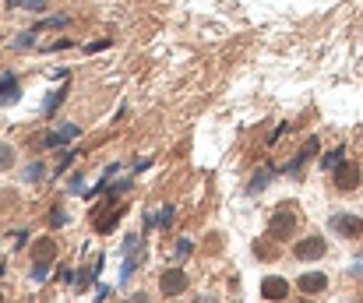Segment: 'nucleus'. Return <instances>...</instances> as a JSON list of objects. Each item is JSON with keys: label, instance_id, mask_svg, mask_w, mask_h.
I'll return each instance as SVG.
<instances>
[{"label": "nucleus", "instance_id": "nucleus-14", "mask_svg": "<svg viewBox=\"0 0 363 303\" xmlns=\"http://www.w3.org/2000/svg\"><path fill=\"white\" fill-rule=\"evenodd\" d=\"M11 166H14V148L7 141H0V173H7Z\"/></svg>", "mask_w": 363, "mask_h": 303}, {"label": "nucleus", "instance_id": "nucleus-3", "mask_svg": "<svg viewBox=\"0 0 363 303\" xmlns=\"http://www.w3.org/2000/svg\"><path fill=\"white\" fill-rule=\"evenodd\" d=\"M325 254V240L321 236H307V240H300L296 247H293V258L296 261H318Z\"/></svg>", "mask_w": 363, "mask_h": 303}, {"label": "nucleus", "instance_id": "nucleus-10", "mask_svg": "<svg viewBox=\"0 0 363 303\" xmlns=\"http://www.w3.org/2000/svg\"><path fill=\"white\" fill-rule=\"evenodd\" d=\"M300 290H303L307 297H314V293H325V290H328V279H325L321 272H318V275H303V279H300Z\"/></svg>", "mask_w": 363, "mask_h": 303}, {"label": "nucleus", "instance_id": "nucleus-6", "mask_svg": "<svg viewBox=\"0 0 363 303\" xmlns=\"http://www.w3.org/2000/svg\"><path fill=\"white\" fill-rule=\"evenodd\" d=\"M159 286H162V293H166V297H180V293L187 290V275H184V272H177V268H169V272H162Z\"/></svg>", "mask_w": 363, "mask_h": 303}, {"label": "nucleus", "instance_id": "nucleus-1", "mask_svg": "<svg viewBox=\"0 0 363 303\" xmlns=\"http://www.w3.org/2000/svg\"><path fill=\"white\" fill-rule=\"evenodd\" d=\"M82 131H78V123H60V127H53L50 134H43L39 138V145L43 148H60V145H67V141H74Z\"/></svg>", "mask_w": 363, "mask_h": 303}, {"label": "nucleus", "instance_id": "nucleus-19", "mask_svg": "<svg viewBox=\"0 0 363 303\" xmlns=\"http://www.w3.org/2000/svg\"><path fill=\"white\" fill-rule=\"evenodd\" d=\"M32 43H35V32H25V35H18V39H14V46H18V50H25V46H32Z\"/></svg>", "mask_w": 363, "mask_h": 303}, {"label": "nucleus", "instance_id": "nucleus-5", "mask_svg": "<svg viewBox=\"0 0 363 303\" xmlns=\"http://www.w3.org/2000/svg\"><path fill=\"white\" fill-rule=\"evenodd\" d=\"M335 187H339V191H357V187H360V170H357L353 162L335 166Z\"/></svg>", "mask_w": 363, "mask_h": 303}, {"label": "nucleus", "instance_id": "nucleus-9", "mask_svg": "<svg viewBox=\"0 0 363 303\" xmlns=\"http://www.w3.org/2000/svg\"><path fill=\"white\" fill-rule=\"evenodd\" d=\"M21 99V89H18V78L7 71V75H0V106H7V102H18Z\"/></svg>", "mask_w": 363, "mask_h": 303}, {"label": "nucleus", "instance_id": "nucleus-15", "mask_svg": "<svg viewBox=\"0 0 363 303\" xmlns=\"http://www.w3.org/2000/svg\"><path fill=\"white\" fill-rule=\"evenodd\" d=\"M342 159H346V148H335V152H328V155H325V162H321V166H325V170H335Z\"/></svg>", "mask_w": 363, "mask_h": 303}, {"label": "nucleus", "instance_id": "nucleus-8", "mask_svg": "<svg viewBox=\"0 0 363 303\" xmlns=\"http://www.w3.org/2000/svg\"><path fill=\"white\" fill-rule=\"evenodd\" d=\"M261 297H264V300H286V297H289V282L279 279V275H272V279L261 282Z\"/></svg>", "mask_w": 363, "mask_h": 303}, {"label": "nucleus", "instance_id": "nucleus-20", "mask_svg": "<svg viewBox=\"0 0 363 303\" xmlns=\"http://www.w3.org/2000/svg\"><path fill=\"white\" fill-rule=\"evenodd\" d=\"M173 222V208H162V215H159V226H169Z\"/></svg>", "mask_w": 363, "mask_h": 303}, {"label": "nucleus", "instance_id": "nucleus-7", "mask_svg": "<svg viewBox=\"0 0 363 303\" xmlns=\"http://www.w3.org/2000/svg\"><path fill=\"white\" fill-rule=\"evenodd\" d=\"M332 229L339 233V236H350V240H357L363 233V222L357 219V215H335L332 219Z\"/></svg>", "mask_w": 363, "mask_h": 303}, {"label": "nucleus", "instance_id": "nucleus-21", "mask_svg": "<svg viewBox=\"0 0 363 303\" xmlns=\"http://www.w3.org/2000/svg\"><path fill=\"white\" fill-rule=\"evenodd\" d=\"M50 222H53V226H64V222H67V215H64V211H60V208H57V211H53V215H50Z\"/></svg>", "mask_w": 363, "mask_h": 303}, {"label": "nucleus", "instance_id": "nucleus-2", "mask_svg": "<svg viewBox=\"0 0 363 303\" xmlns=\"http://www.w3.org/2000/svg\"><path fill=\"white\" fill-rule=\"evenodd\" d=\"M268 229H272V236H275V240H289V236H293V229H296V215L282 208V211H275V215L268 219Z\"/></svg>", "mask_w": 363, "mask_h": 303}, {"label": "nucleus", "instance_id": "nucleus-16", "mask_svg": "<svg viewBox=\"0 0 363 303\" xmlns=\"http://www.w3.org/2000/svg\"><path fill=\"white\" fill-rule=\"evenodd\" d=\"M60 102H64V89H57V92H53V96H46V102H43V113H46V116H50V113H53V109H57V106H60Z\"/></svg>", "mask_w": 363, "mask_h": 303}, {"label": "nucleus", "instance_id": "nucleus-22", "mask_svg": "<svg viewBox=\"0 0 363 303\" xmlns=\"http://www.w3.org/2000/svg\"><path fill=\"white\" fill-rule=\"evenodd\" d=\"M184 254H191V240H180L177 243V258H184Z\"/></svg>", "mask_w": 363, "mask_h": 303}, {"label": "nucleus", "instance_id": "nucleus-24", "mask_svg": "<svg viewBox=\"0 0 363 303\" xmlns=\"http://www.w3.org/2000/svg\"><path fill=\"white\" fill-rule=\"evenodd\" d=\"M0 303H4V293H0Z\"/></svg>", "mask_w": 363, "mask_h": 303}, {"label": "nucleus", "instance_id": "nucleus-18", "mask_svg": "<svg viewBox=\"0 0 363 303\" xmlns=\"http://www.w3.org/2000/svg\"><path fill=\"white\" fill-rule=\"evenodd\" d=\"M11 7H32V11H43L46 7V0H7Z\"/></svg>", "mask_w": 363, "mask_h": 303}, {"label": "nucleus", "instance_id": "nucleus-4", "mask_svg": "<svg viewBox=\"0 0 363 303\" xmlns=\"http://www.w3.org/2000/svg\"><path fill=\"white\" fill-rule=\"evenodd\" d=\"M123 211H127V204H123V202H113L106 215H99V211H96V233H113Z\"/></svg>", "mask_w": 363, "mask_h": 303}, {"label": "nucleus", "instance_id": "nucleus-12", "mask_svg": "<svg viewBox=\"0 0 363 303\" xmlns=\"http://www.w3.org/2000/svg\"><path fill=\"white\" fill-rule=\"evenodd\" d=\"M53 254H57V243L53 240H35V258L39 261H53Z\"/></svg>", "mask_w": 363, "mask_h": 303}, {"label": "nucleus", "instance_id": "nucleus-13", "mask_svg": "<svg viewBox=\"0 0 363 303\" xmlns=\"http://www.w3.org/2000/svg\"><path fill=\"white\" fill-rule=\"evenodd\" d=\"M43 173H46V170H43V162H28V166H25V173H21V180H25V184H35V180H43Z\"/></svg>", "mask_w": 363, "mask_h": 303}, {"label": "nucleus", "instance_id": "nucleus-23", "mask_svg": "<svg viewBox=\"0 0 363 303\" xmlns=\"http://www.w3.org/2000/svg\"><path fill=\"white\" fill-rule=\"evenodd\" d=\"M127 303H152V300H148V293H134V297H127Z\"/></svg>", "mask_w": 363, "mask_h": 303}, {"label": "nucleus", "instance_id": "nucleus-11", "mask_svg": "<svg viewBox=\"0 0 363 303\" xmlns=\"http://www.w3.org/2000/svg\"><path fill=\"white\" fill-rule=\"evenodd\" d=\"M268 180H272V166H261V170H257V177L250 180V187H247V191H250V194H257V191H264V187H268Z\"/></svg>", "mask_w": 363, "mask_h": 303}, {"label": "nucleus", "instance_id": "nucleus-17", "mask_svg": "<svg viewBox=\"0 0 363 303\" xmlns=\"http://www.w3.org/2000/svg\"><path fill=\"white\" fill-rule=\"evenodd\" d=\"M46 275H50V261H39V265H32V279H35V282H43Z\"/></svg>", "mask_w": 363, "mask_h": 303}]
</instances>
